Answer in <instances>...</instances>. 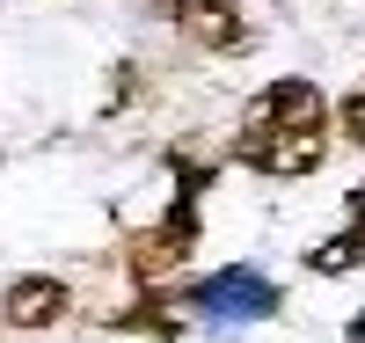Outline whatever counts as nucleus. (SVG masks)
<instances>
[{"mask_svg": "<svg viewBox=\"0 0 365 343\" xmlns=\"http://www.w3.org/2000/svg\"><path fill=\"white\" fill-rule=\"evenodd\" d=\"M329 153V103L314 81H270L234 132V161L256 175H314Z\"/></svg>", "mask_w": 365, "mask_h": 343, "instance_id": "obj_1", "label": "nucleus"}, {"mask_svg": "<svg viewBox=\"0 0 365 343\" xmlns=\"http://www.w3.org/2000/svg\"><path fill=\"white\" fill-rule=\"evenodd\" d=\"M190 300H197V314H212V322H270V314L285 307L278 285H270L263 270H249V263H227V270L197 277Z\"/></svg>", "mask_w": 365, "mask_h": 343, "instance_id": "obj_2", "label": "nucleus"}, {"mask_svg": "<svg viewBox=\"0 0 365 343\" xmlns=\"http://www.w3.org/2000/svg\"><path fill=\"white\" fill-rule=\"evenodd\" d=\"M190 248H197V198H175L168 220L125 248V263H132L139 285H161V277H175V270H182V256H190Z\"/></svg>", "mask_w": 365, "mask_h": 343, "instance_id": "obj_3", "label": "nucleus"}, {"mask_svg": "<svg viewBox=\"0 0 365 343\" xmlns=\"http://www.w3.org/2000/svg\"><path fill=\"white\" fill-rule=\"evenodd\" d=\"M175 29H182L197 51H220V58L256 51V22L241 15L234 0H175Z\"/></svg>", "mask_w": 365, "mask_h": 343, "instance_id": "obj_4", "label": "nucleus"}, {"mask_svg": "<svg viewBox=\"0 0 365 343\" xmlns=\"http://www.w3.org/2000/svg\"><path fill=\"white\" fill-rule=\"evenodd\" d=\"M66 307H73V292L58 285V277H15L8 300H0V314H8L15 329H51Z\"/></svg>", "mask_w": 365, "mask_h": 343, "instance_id": "obj_5", "label": "nucleus"}, {"mask_svg": "<svg viewBox=\"0 0 365 343\" xmlns=\"http://www.w3.org/2000/svg\"><path fill=\"white\" fill-rule=\"evenodd\" d=\"M307 263H314L322 277H344V270H358V263H365V183L351 190V220H344V234H329Z\"/></svg>", "mask_w": 365, "mask_h": 343, "instance_id": "obj_6", "label": "nucleus"}, {"mask_svg": "<svg viewBox=\"0 0 365 343\" xmlns=\"http://www.w3.org/2000/svg\"><path fill=\"white\" fill-rule=\"evenodd\" d=\"M110 329H132V336H161V343H175V336H182V322H168L154 300H146V307H125V314H110Z\"/></svg>", "mask_w": 365, "mask_h": 343, "instance_id": "obj_7", "label": "nucleus"}, {"mask_svg": "<svg viewBox=\"0 0 365 343\" xmlns=\"http://www.w3.org/2000/svg\"><path fill=\"white\" fill-rule=\"evenodd\" d=\"M344 132H351V139L365 146V81H358L351 96H344Z\"/></svg>", "mask_w": 365, "mask_h": 343, "instance_id": "obj_8", "label": "nucleus"}, {"mask_svg": "<svg viewBox=\"0 0 365 343\" xmlns=\"http://www.w3.org/2000/svg\"><path fill=\"white\" fill-rule=\"evenodd\" d=\"M351 343H365V314H351Z\"/></svg>", "mask_w": 365, "mask_h": 343, "instance_id": "obj_9", "label": "nucleus"}]
</instances>
